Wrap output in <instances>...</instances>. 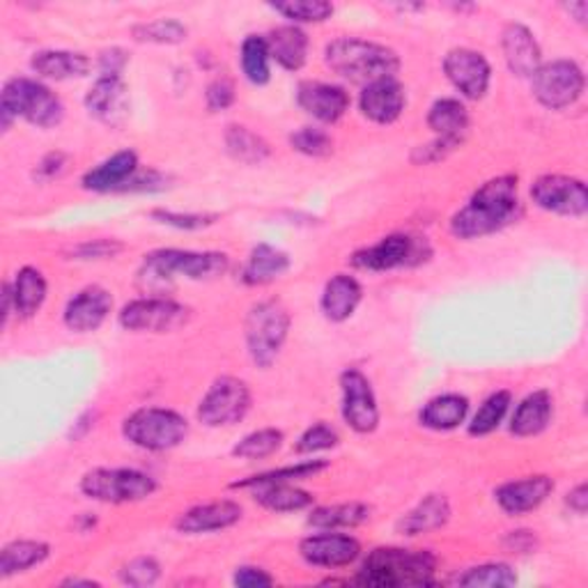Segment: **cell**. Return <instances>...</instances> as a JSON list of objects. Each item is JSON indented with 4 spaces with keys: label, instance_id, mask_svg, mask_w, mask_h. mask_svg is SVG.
Wrapping results in <instances>:
<instances>
[{
    "label": "cell",
    "instance_id": "6da1fadb",
    "mask_svg": "<svg viewBox=\"0 0 588 588\" xmlns=\"http://www.w3.org/2000/svg\"><path fill=\"white\" fill-rule=\"evenodd\" d=\"M517 178L499 176L478 189L471 201L451 219V232L460 239H478L511 226L519 216Z\"/></svg>",
    "mask_w": 588,
    "mask_h": 588
},
{
    "label": "cell",
    "instance_id": "7a4b0ae2",
    "mask_svg": "<svg viewBox=\"0 0 588 588\" xmlns=\"http://www.w3.org/2000/svg\"><path fill=\"white\" fill-rule=\"evenodd\" d=\"M324 60L332 72L363 88L382 79H396L400 70V58L394 49L359 37L334 39L324 51Z\"/></svg>",
    "mask_w": 588,
    "mask_h": 588
},
{
    "label": "cell",
    "instance_id": "3957f363",
    "mask_svg": "<svg viewBox=\"0 0 588 588\" xmlns=\"http://www.w3.org/2000/svg\"><path fill=\"white\" fill-rule=\"evenodd\" d=\"M437 559L425 550L377 548L370 552L357 575V584L375 588L434 584Z\"/></svg>",
    "mask_w": 588,
    "mask_h": 588
},
{
    "label": "cell",
    "instance_id": "277c9868",
    "mask_svg": "<svg viewBox=\"0 0 588 588\" xmlns=\"http://www.w3.org/2000/svg\"><path fill=\"white\" fill-rule=\"evenodd\" d=\"M16 118H24L39 129H51L62 122L64 106L45 83L16 76L5 83L3 95H0V124H3V132H8Z\"/></svg>",
    "mask_w": 588,
    "mask_h": 588
},
{
    "label": "cell",
    "instance_id": "5b68a950",
    "mask_svg": "<svg viewBox=\"0 0 588 588\" xmlns=\"http://www.w3.org/2000/svg\"><path fill=\"white\" fill-rule=\"evenodd\" d=\"M228 272V255L216 251H180L161 249L145 255L143 280L145 283H172L176 278L209 280Z\"/></svg>",
    "mask_w": 588,
    "mask_h": 588
},
{
    "label": "cell",
    "instance_id": "8992f818",
    "mask_svg": "<svg viewBox=\"0 0 588 588\" xmlns=\"http://www.w3.org/2000/svg\"><path fill=\"white\" fill-rule=\"evenodd\" d=\"M122 434L127 442L143 451L161 453L180 446L187 440L189 423L182 413L172 409L143 407L124 419Z\"/></svg>",
    "mask_w": 588,
    "mask_h": 588
},
{
    "label": "cell",
    "instance_id": "52a82bcc",
    "mask_svg": "<svg viewBox=\"0 0 588 588\" xmlns=\"http://www.w3.org/2000/svg\"><path fill=\"white\" fill-rule=\"evenodd\" d=\"M290 313L283 303L269 299L260 301L247 315V347L251 359L260 368H269L288 340L290 334Z\"/></svg>",
    "mask_w": 588,
    "mask_h": 588
},
{
    "label": "cell",
    "instance_id": "ba28073f",
    "mask_svg": "<svg viewBox=\"0 0 588 588\" xmlns=\"http://www.w3.org/2000/svg\"><path fill=\"white\" fill-rule=\"evenodd\" d=\"M157 488L155 478L139 469H93L81 478V492L101 504H136Z\"/></svg>",
    "mask_w": 588,
    "mask_h": 588
},
{
    "label": "cell",
    "instance_id": "9c48e42d",
    "mask_svg": "<svg viewBox=\"0 0 588 588\" xmlns=\"http://www.w3.org/2000/svg\"><path fill=\"white\" fill-rule=\"evenodd\" d=\"M584 72L573 60H552L544 62L531 76L533 97L552 111L573 106L584 93Z\"/></svg>",
    "mask_w": 588,
    "mask_h": 588
},
{
    "label": "cell",
    "instance_id": "30bf717a",
    "mask_svg": "<svg viewBox=\"0 0 588 588\" xmlns=\"http://www.w3.org/2000/svg\"><path fill=\"white\" fill-rule=\"evenodd\" d=\"M430 255V247L419 237L411 235H388L380 239L377 244L361 249L352 255V265L365 272H391L400 267H411L425 263Z\"/></svg>",
    "mask_w": 588,
    "mask_h": 588
},
{
    "label": "cell",
    "instance_id": "8fae6325",
    "mask_svg": "<svg viewBox=\"0 0 588 588\" xmlns=\"http://www.w3.org/2000/svg\"><path fill=\"white\" fill-rule=\"evenodd\" d=\"M189 309L164 297H145L129 301L120 311V324L127 332L139 334H170L184 326Z\"/></svg>",
    "mask_w": 588,
    "mask_h": 588
},
{
    "label": "cell",
    "instance_id": "7c38bea8",
    "mask_svg": "<svg viewBox=\"0 0 588 588\" xmlns=\"http://www.w3.org/2000/svg\"><path fill=\"white\" fill-rule=\"evenodd\" d=\"M251 409V391L237 377L216 380L199 405V419L207 428H224L242 421Z\"/></svg>",
    "mask_w": 588,
    "mask_h": 588
},
{
    "label": "cell",
    "instance_id": "4fadbf2b",
    "mask_svg": "<svg viewBox=\"0 0 588 588\" xmlns=\"http://www.w3.org/2000/svg\"><path fill=\"white\" fill-rule=\"evenodd\" d=\"M343 419L359 434L375 432L380 425V407L370 380L357 368H347L340 375Z\"/></svg>",
    "mask_w": 588,
    "mask_h": 588
},
{
    "label": "cell",
    "instance_id": "5bb4252c",
    "mask_svg": "<svg viewBox=\"0 0 588 588\" xmlns=\"http://www.w3.org/2000/svg\"><path fill=\"white\" fill-rule=\"evenodd\" d=\"M533 203L552 214L584 216L588 212L586 184L568 176H542L531 184Z\"/></svg>",
    "mask_w": 588,
    "mask_h": 588
},
{
    "label": "cell",
    "instance_id": "9a60e30c",
    "mask_svg": "<svg viewBox=\"0 0 588 588\" xmlns=\"http://www.w3.org/2000/svg\"><path fill=\"white\" fill-rule=\"evenodd\" d=\"M444 72L467 99H483L490 91L492 68L483 53L471 49H453L444 58Z\"/></svg>",
    "mask_w": 588,
    "mask_h": 588
},
{
    "label": "cell",
    "instance_id": "2e32d148",
    "mask_svg": "<svg viewBox=\"0 0 588 588\" xmlns=\"http://www.w3.org/2000/svg\"><path fill=\"white\" fill-rule=\"evenodd\" d=\"M88 113L106 127H122L129 118V88L122 76H99L85 95Z\"/></svg>",
    "mask_w": 588,
    "mask_h": 588
},
{
    "label": "cell",
    "instance_id": "e0dca14e",
    "mask_svg": "<svg viewBox=\"0 0 588 588\" xmlns=\"http://www.w3.org/2000/svg\"><path fill=\"white\" fill-rule=\"evenodd\" d=\"M301 559L320 568H345L359 559L361 544L345 533H317L303 538L299 544Z\"/></svg>",
    "mask_w": 588,
    "mask_h": 588
},
{
    "label": "cell",
    "instance_id": "ac0fdd59",
    "mask_svg": "<svg viewBox=\"0 0 588 588\" xmlns=\"http://www.w3.org/2000/svg\"><path fill=\"white\" fill-rule=\"evenodd\" d=\"M113 309V297L101 286H88L74 295L64 309V326L74 334L97 332Z\"/></svg>",
    "mask_w": 588,
    "mask_h": 588
},
{
    "label": "cell",
    "instance_id": "d6986e66",
    "mask_svg": "<svg viewBox=\"0 0 588 588\" xmlns=\"http://www.w3.org/2000/svg\"><path fill=\"white\" fill-rule=\"evenodd\" d=\"M297 104L315 120L334 124L347 113V108H350V95H347L340 85L303 81L297 88Z\"/></svg>",
    "mask_w": 588,
    "mask_h": 588
},
{
    "label": "cell",
    "instance_id": "ffe728a7",
    "mask_svg": "<svg viewBox=\"0 0 588 588\" xmlns=\"http://www.w3.org/2000/svg\"><path fill=\"white\" fill-rule=\"evenodd\" d=\"M244 511L235 501H212V504L195 506L187 513H182L176 521V527L180 533L187 536H201V533H212V531H224L235 527L239 519H242Z\"/></svg>",
    "mask_w": 588,
    "mask_h": 588
},
{
    "label": "cell",
    "instance_id": "44dd1931",
    "mask_svg": "<svg viewBox=\"0 0 588 588\" xmlns=\"http://www.w3.org/2000/svg\"><path fill=\"white\" fill-rule=\"evenodd\" d=\"M405 88L398 79H382L370 83L361 93V113L377 124L396 122L405 111Z\"/></svg>",
    "mask_w": 588,
    "mask_h": 588
},
{
    "label": "cell",
    "instance_id": "7402d4cb",
    "mask_svg": "<svg viewBox=\"0 0 588 588\" xmlns=\"http://www.w3.org/2000/svg\"><path fill=\"white\" fill-rule=\"evenodd\" d=\"M552 492L554 481L550 476H529L521 478V481L504 483L494 492V499L504 513L525 515L536 511Z\"/></svg>",
    "mask_w": 588,
    "mask_h": 588
},
{
    "label": "cell",
    "instance_id": "603a6c76",
    "mask_svg": "<svg viewBox=\"0 0 588 588\" xmlns=\"http://www.w3.org/2000/svg\"><path fill=\"white\" fill-rule=\"evenodd\" d=\"M504 56L508 68L519 79H531L536 70L540 68V47L533 37V33L521 24H508L504 28Z\"/></svg>",
    "mask_w": 588,
    "mask_h": 588
},
{
    "label": "cell",
    "instance_id": "cb8c5ba5",
    "mask_svg": "<svg viewBox=\"0 0 588 588\" xmlns=\"http://www.w3.org/2000/svg\"><path fill=\"white\" fill-rule=\"evenodd\" d=\"M136 170H139V155L134 149L116 152L113 157H108L97 168L85 172L83 189L97 191V193L122 191L124 184L134 178Z\"/></svg>",
    "mask_w": 588,
    "mask_h": 588
},
{
    "label": "cell",
    "instance_id": "d4e9b609",
    "mask_svg": "<svg viewBox=\"0 0 588 588\" xmlns=\"http://www.w3.org/2000/svg\"><path fill=\"white\" fill-rule=\"evenodd\" d=\"M428 127L437 134L440 141L453 147H460L469 129L467 106L460 99H453V97L434 101L428 113Z\"/></svg>",
    "mask_w": 588,
    "mask_h": 588
},
{
    "label": "cell",
    "instance_id": "484cf974",
    "mask_svg": "<svg viewBox=\"0 0 588 588\" xmlns=\"http://www.w3.org/2000/svg\"><path fill=\"white\" fill-rule=\"evenodd\" d=\"M361 299H363L361 283L355 276L336 274L324 286L322 313L326 320H332V322H345L355 315Z\"/></svg>",
    "mask_w": 588,
    "mask_h": 588
},
{
    "label": "cell",
    "instance_id": "4316f807",
    "mask_svg": "<svg viewBox=\"0 0 588 588\" xmlns=\"http://www.w3.org/2000/svg\"><path fill=\"white\" fill-rule=\"evenodd\" d=\"M448 519H451L448 499L444 494H428L398 521V531L403 536H421L446 527Z\"/></svg>",
    "mask_w": 588,
    "mask_h": 588
},
{
    "label": "cell",
    "instance_id": "83f0119b",
    "mask_svg": "<svg viewBox=\"0 0 588 588\" xmlns=\"http://www.w3.org/2000/svg\"><path fill=\"white\" fill-rule=\"evenodd\" d=\"M267 47L272 60H276L283 70L297 72L309 60V37L297 26H280L269 33Z\"/></svg>",
    "mask_w": 588,
    "mask_h": 588
},
{
    "label": "cell",
    "instance_id": "f1b7e54d",
    "mask_svg": "<svg viewBox=\"0 0 588 588\" xmlns=\"http://www.w3.org/2000/svg\"><path fill=\"white\" fill-rule=\"evenodd\" d=\"M31 68L37 76L51 81H70L88 74L93 62L88 56L76 51H39L31 60Z\"/></svg>",
    "mask_w": 588,
    "mask_h": 588
},
{
    "label": "cell",
    "instance_id": "f546056e",
    "mask_svg": "<svg viewBox=\"0 0 588 588\" xmlns=\"http://www.w3.org/2000/svg\"><path fill=\"white\" fill-rule=\"evenodd\" d=\"M552 396L548 391H533L525 400H521L511 419V432L515 437H536L544 428L550 425L552 419Z\"/></svg>",
    "mask_w": 588,
    "mask_h": 588
},
{
    "label": "cell",
    "instance_id": "4dcf8cb0",
    "mask_svg": "<svg viewBox=\"0 0 588 588\" xmlns=\"http://www.w3.org/2000/svg\"><path fill=\"white\" fill-rule=\"evenodd\" d=\"M288 269H290L288 253H283L280 249L269 244H257L251 251L242 269V280L247 286H267V283L280 278Z\"/></svg>",
    "mask_w": 588,
    "mask_h": 588
},
{
    "label": "cell",
    "instance_id": "1f68e13d",
    "mask_svg": "<svg viewBox=\"0 0 588 588\" xmlns=\"http://www.w3.org/2000/svg\"><path fill=\"white\" fill-rule=\"evenodd\" d=\"M469 413V400L460 394H444L432 398L423 409H421V425L446 432L455 430L457 425H463Z\"/></svg>",
    "mask_w": 588,
    "mask_h": 588
},
{
    "label": "cell",
    "instance_id": "d6a6232c",
    "mask_svg": "<svg viewBox=\"0 0 588 588\" xmlns=\"http://www.w3.org/2000/svg\"><path fill=\"white\" fill-rule=\"evenodd\" d=\"M47 278L35 267L19 269L12 283V297H14V313L19 317H33L41 303L47 299Z\"/></svg>",
    "mask_w": 588,
    "mask_h": 588
},
{
    "label": "cell",
    "instance_id": "836d02e7",
    "mask_svg": "<svg viewBox=\"0 0 588 588\" xmlns=\"http://www.w3.org/2000/svg\"><path fill=\"white\" fill-rule=\"evenodd\" d=\"M51 554V548L41 540H14L5 544L0 552V575L12 577L19 573H26L35 565L45 563Z\"/></svg>",
    "mask_w": 588,
    "mask_h": 588
},
{
    "label": "cell",
    "instance_id": "e575fe53",
    "mask_svg": "<svg viewBox=\"0 0 588 588\" xmlns=\"http://www.w3.org/2000/svg\"><path fill=\"white\" fill-rule=\"evenodd\" d=\"M253 499L260 506L274 511V513H295L303 511L313 504V494L307 490H299L292 483H269L253 488Z\"/></svg>",
    "mask_w": 588,
    "mask_h": 588
},
{
    "label": "cell",
    "instance_id": "d590c367",
    "mask_svg": "<svg viewBox=\"0 0 588 588\" xmlns=\"http://www.w3.org/2000/svg\"><path fill=\"white\" fill-rule=\"evenodd\" d=\"M370 519V508L365 504H336L315 508L309 517V525L315 529H352Z\"/></svg>",
    "mask_w": 588,
    "mask_h": 588
},
{
    "label": "cell",
    "instance_id": "8d00e7d4",
    "mask_svg": "<svg viewBox=\"0 0 588 588\" xmlns=\"http://www.w3.org/2000/svg\"><path fill=\"white\" fill-rule=\"evenodd\" d=\"M226 147H228L232 159L249 164V166L263 164L269 157V145L263 139H260L257 134H253L251 129H247L242 124H230L228 127Z\"/></svg>",
    "mask_w": 588,
    "mask_h": 588
},
{
    "label": "cell",
    "instance_id": "74e56055",
    "mask_svg": "<svg viewBox=\"0 0 588 588\" xmlns=\"http://www.w3.org/2000/svg\"><path fill=\"white\" fill-rule=\"evenodd\" d=\"M329 467V463L324 460H307V463H297L290 467H280L274 471H265L260 476H251L247 481H237L232 483L235 490H247V488H257V485H269V483H295L303 481V478H313L315 473L324 471Z\"/></svg>",
    "mask_w": 588,
    "mask_h": 588
},
{
    "label": "cell",
    "instance_id": "f35d334b",
    "mask_svg": "<svg viewBox=\"0 0 588 588\" xmlns=\"http://www.w3.org/2000/svg\"><path fill=\"white\" fill-rule=\"evenodd\" d=\"M272 56L267 37L249 35L242 45V72L253 85H267L272 79Z\"/></svg>",
    "mask_w": 588,
    "mask_h": 588
},
{
    "label": "cell",
    "instance_id": "ab89813d",
    "mask_svg": "<svg viewBox=\"0 0 588 588\" xmlns=\"http://www.w3.org/2000/svg\"><path fill=\"white\" fill-rule=\"evenodd\" d=\"M508 407H511L508 391H496V394H492L481 407H478L476 417L469 423V434H473V437H485V434L494 432L501 425V421L506 419Z\"/></svg>",
    "mask_w": 588,
    "mask_h": 588
},
{
    "label": "cell",
    "instance_id": "60d3db41",
    "mask_svg": "<svg viewBox=\"0 0 588 588\" xmlns=\"http://www.w3.org/2000/svg\"><path fill=\"white\" fill-rule=\"evenodd\" d=\"M272 10L290 19L292 24H322L334 14V5L326 0H283L272 3Z\"/></svg>",
    "mask_w": 588,
    "mask_h": 588
},
{
    "label": "cell",
    "instance_id": "b9f144b4",
    "mask_svg": "<svg viewBox=\"0 0 588 588\" xmlns=\"http://www.w3.org/2000/svg\"><path fill=\"white\" fill-rule=\"evenodd\" d=\"M280 446L283 432L276 428H263L247 434V437L232 448V455L242 457V460H263V457L274 455Z\"/></svg>",
    "mask_w": 588,
    "mask_h": 588
},
{
    "label": "cell",
    "instance_id": "7bdbcfd3",
    "mask_svg": "<svg viewBox=\"0 0 588 588\" xmlns=\"http://www.w3.org/2000/svg\"><path fill=\"white\" fill-rule=\"evenodd\" d=\"M187 26L176 19H157L132 28L136 41H149V45H180L187 39Z\"/></svg>",
    "mask_w": 588,
    "mask_h": 588
},
{
    "label": "cell",
    "instance_id": "ee69618b",
    "mask_svg": "<svg viewBox=\"0 0 588 588\" xmlns=\"http://www.w3.org/2000/svg\"><path fill=\"white\" fill-rule=\"evenodd\" d=\"M460 586H515L517 575L506 563H485L457 577Z\"/></svg>",
    "mask_w": 588,
    "mask_h": 588
},
{
    "label": "cell",
    "instance_id": "f6af8a7d",
    "mask_svg": "<svg viewBox=\"0 0 588 588\" xmlns=\"http://www.w3.org/2000/svg\"><path fill=\"white\" fill-rule=\"evenodd\" d=\"M290 145L307 157H329L334 152V139L317 127H303L290 136Z\"/></svg>",
    "mask_w": 588,
    "mask_h": 588
},
{
    "label": "cell",
    "instance_id": "bcb514c9",
    "mask_svg": "<svg viewBox=\"0 0 588 588\" xmlns=\"http://www.w3.org/2000/svg\"><path fill=\"white\" fill-rule=\"evenodd\" d=\"M334 446H338V432L326 423H315L301 434L295 451L299 455H313L317 451H329Z\"/></svg>",
    "mask_w": 588,
    "mask_h": 588
},
{
    "label": "cell",
    "instance_id": "7dc6e473",
    "mask_svg": "<svg viewBox=\"0 0 588 588\" xmlns=\"http://www.w3.org/2000/svg\"><path fill=\"white\" fill-rule=\"evenodd\" d=\"M122 581L129 584V586H152L159 575H161V568H159V563L155 559H149V556H141V559H134V561H129L124 568H122Z\"/></svg>",
    "mask_w": 588,
    "mask_h": 588
},
{
    "label": "cell",
    "instance_id": "c3c4849f",
    "mask_svg": "<svg viewBox=\"0 0 588 588\" xmlns=\"http://www.w3.org/2000/svg\"><path fill=\"white\" fill-rule=\"evenodd\" d=\"M152 216H155L159 224L180 228V230H201V228H207V226H212L216 221V216L176 214V212H166V209H155V212H152Z\"/></svg>",
    "mask_w": 588,
    "mask_h": 588
},
{
    "label": "cell",
    "instance_id": "681fc988",
    "mask_svg": "<svg viewBox=\"0 0 588 588\" xmlns=\"http://www.w3.org/2000/svg\"><path fill=\"white\" fill-rule=\"evenodd\" d=\"M205 97L209 111H226V108L232 106L235 101V85L228 79H216L209 83Z\"/></svg>",
    "mask_w": 588,
    "mask_h": 588
},
{
    "label": "cell",
    "instance_id": "f907efd6",
    "mask_svg": "<svg viewBox=\"0 0 588 588\" xmlns=\"http://www.w3.org/2000/svg\"><path fill=\"white\" fill-rule=\"evenodd\" d=\"M120 251H122V244L113 242V239H95V242H85L76 247L72 255H76V260H101V257H113Z\"/></svg>",
    "mask_w": 588,
    "mask_h": 588
},
{
    "label": "cell",
    "instance_id": "816d5d0a",
    "mask_svg": "<svg viewBox=\"0 0 588 588\" xmlns=\"http://www.w3.org/2000/svg\"><path fill=\"white\" fill-rule=\"evenodd\" d=\"M235 584L242 588H260V586H272L274 577L263 568H251V565H244V568H237Z\"/></svg>",
    "mask_w": 588,
    "mask_h": 588
},
{
    "label": "cell",
    "instance_id": "f5cc1de1",
    "mask_svg": "<svg viewBox=\"0 0 588 588\" xmlns=\"http://www.w3.org/2000/svg\"><path fill=\"white\" fill-rule=\"evenodd\" d=\"M64 164H68V157H64L62 152H51V155H47L45 159H41L37 164L35 178L39 182H49V180H53V178L60 176V172L64 170Z\"/></svg>",
    "mask_w": 588,
    "mask_h": 588
},
{
    "label": "cell",
    "instance_id": "db71d44e",
    "mask_svg": "<svg viewBox=\"0 0 588 588\" xmlns=\"http://www.w3.org/2000/svg\"><path fill=\"white\" fill-rule=\"evenodd\" d=\"M124 64H127V53L122 49H111V51H104L99 56L101 76H120Z\"/></svg>",
    "mask_w": 588,
    "mask_h": 588
},
{
    "label": "cell",
    "instance_id": "11a10c76",
    "mask_svg": "<svg viewBox=\"0 0 588 588\" xmlns=\"http://www.w3.org/2000/svg\"><path fill=\"white\" fill-rule=\"evenodd\" d=\"M565 504H568L571 511H575L577 515H584L586 508H588V488H586L584 483L577 485V488L568 494V499H565Z\"/></svg>",
    "mask_w": 588,
    "mask_h": 588
},
{
    "label": "cell",
    "instance_id": "9f6ffc18",
    "mask_svg": "<svg viewBox=\"0 0 588 588\" xmlns=\"http://www.w3.org/2000/svg\"><path fill=\"white\" fill-rule=\"evenodd\" d=\"M586 10H588V5L584 3V0H579V3H571L568 5V12H575L577 14L579 24H584V21H586Z\"/></svg>",
    "mask_w": 588,
    "mask_h": 588
},
{
    "label": "cell",
    "instance_id": "6f0895ef",
    "mask_svg": "<svg viewBox=\"0 0 588 588\" xmlns=\"http://www.w3.org/2000/svg\"><path fill=\"white\" fill-rule=\"evenodd\" d=\"M64 586H99V584L93 579H68L64 581Z\"/></svg>",
    "mask_w": 588,
    "mask_h": 588
}]
</instances>
